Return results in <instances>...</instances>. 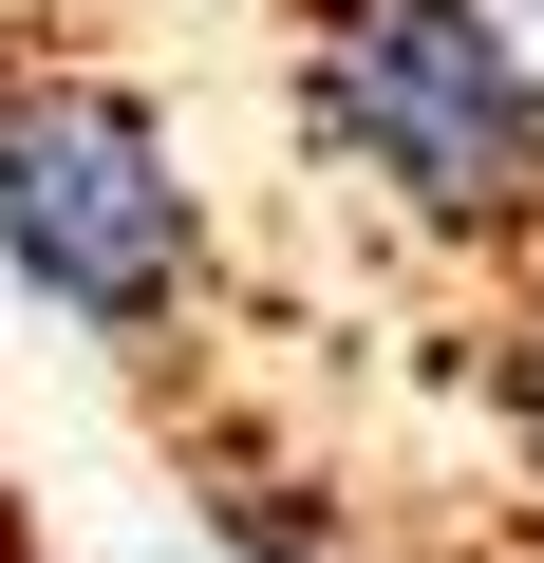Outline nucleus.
<instances>
[{
    "label": "nucleus",
    "instance_id": "nucleus-3",
    "mask_svg": "<svg viewBox=\"0 0 544 563\" xmlns=\"http://www.w3.org/2000/svg\"><path fill=\"white\" fill-rule=\"evenodd\" d=\"M207 563H357V526H338V488L320 470H207Z\"/></svg>",
    "mask_w": 544,
    "mask_h": 563
},
{
    "label": "nucleus",
    "instance_id": "nucleus-2",
    "mask_svg": "<svg viewBox=\"0 0 544 563\" xmlns=\"http://www.w3.org/2000/svg\"><path fill=\"white\" fill-rule=\"evenodd\" d=\"M0 282L95 357H169L207 301V188L188 132L95 57H0Z\"/></svg>",
    "mask_w": 544,
    "mask_h": 563
},
{
    "label": "nucleus",
    "instance_id": "nucleus-4",
    "mask_svg": "<svg viewBox=\"0 0 544 563\" xmlns=\"http://www.w3.org/2000/svg\"><path fill=\"white\" fill-rule=\"evenodd\" d=\"M488 413H507V451L544 470V244H525L507 301H488Z\"/></svg>",
    "mask_w": 544,
    "mask_h": 563
},
{
    "label": "nucleus",
    "instance_id": "nucleus-1",
    "mask_svg": "<svg viewBox=\"0 0 544 563\" xmlns=\"http://www.w3.org/2000/svg\"><path fill=\"white\" fill-rule=\"evenodd\" d=\"M301 132L395 244L525 263L544 244V57L525 0H301Z\"/></svg>",
    "mask_w": 544,
    "mask_h": 563
}]
</instances>
